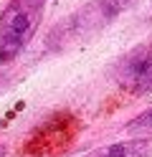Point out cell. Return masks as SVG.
<instances>
[{"label":"cell","mask_w":152,"mask_h":157,"mask_svg":"<svg viewBox=\"0 0 152 157\" xmlns=\"http://www.w3.org/2000/svg\"><path fill=\"white\" fill-rule=\"evenodd\" d=\"M114 81L129 94H145L152 89V41L134 46L119 58Z\"/></svg>","instance_id":"cell-3"},{"label":"cell","mask_w":152,"mask_h":157,"mask_svg":"<svg viewBox=\"0 0 152 157\" xmlns=\"http://www.w3.org/2000/svg\"><path fill=\"white\" fill-rule=\"evenodd\" d=\"M150 155H152V140L137 137V140H122V142L96 147V150H91L81 157H150Z\"/></svg>","instance_id":"cell-4"},{"label":"cell","mask_w":152,"mask_h":157,"mask_svg":"<svg viewBox=\"0 0 152 157\" xmlns=\"http://www.w3.org/2000/svg\"><path fill=\"white\" fill-rule=\"evenodd\" d=\"M132 3H134V0H89V3L81 8V10H76L58 28V33L51 36V38H61V43L84 41V38L99 33L104 25H109L122 10H127Z\"/></svg>","instance_id":"cell-2"},{"label":"cell","mask_w":152,"mask_h":157,"mask_svg":"<svg viewBox=\"0 0 152 157\" xmlns=\"http://www.w3.org/2000/svg\"><path fill=\"white\" fill-rule=\"evenodd\" d=\"M127 132L134 134V137H150L152 134V106L145 109L142 114H137L134 119L127 124Z\"/></svg>","instance_id":"cell-5"},{"label":"cell","mask_w":152,"mask_h":157,"mask_svg":"<svg viewBox=\"0 0 152 157\" xmlns=\"http://www.w3.org/2000/svg\"><path fill=\"white\" fill-rule=\"evenodd\" d=\"M46 0H10L0 13V63L13 58L36 36Z\"/></svg>","instance_id":"cell-1"}]
</instances>
